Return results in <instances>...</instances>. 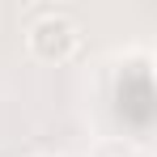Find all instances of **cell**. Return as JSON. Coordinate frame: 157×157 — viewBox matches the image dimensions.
<instances>
[{"mask_svg":"<svg viewBox=\"0 0 157 157\" xmlns=\"http://www.w3.org/2000/svg\"><path fill=\"white\" fill-rule=\"evenodd\" d=\"M26 51L38 64H68L81 51V26L68 13H43L26 26Z\"/></svg>","mask_w":157,"mask_h":157,"instance_id":"obj_1","label":"cell"},{"mask_svg":"<svg viewBox=\"0 0 157 157\" xmlns=\"http://www.w3.org/2000/svg\"><path fill=\"white\" fill-rule=\"evenodd\" d=\"M34 157H47V153H34Z\"/></svg>","mask_w":157,"mask_h":157,"instance_id":"obj_3","label":"cell"},{"mask_svg":"<svg viewBox=\"0 0 157 157\" xmlns=\"http://www.w3.org/2000/svg\"><path fill=\"white\" fill-rule=\"evenodd\" d=\"M89 157H140V153H136V144H132V140L106 136V140H98V144L89 149Z\"/></svg>","mask_w":157,"mask_h":157,"instance_id":"obj_2","label":"cell"}]
</instances>
